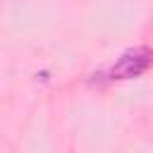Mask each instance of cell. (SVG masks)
<instances>
[{
    "instance_id": "obj_1",
    "label": "cell",
    "mask_w": 153,
    "mask_h": 153,
    "mask_svg": "<svg viewBox=\"0 0 153 153\" xmlns=\"http://www.w3.org/2000/svg\"><path fill=\"white\" fill-rule=\"evenodd\" d=\"M151 65V50L146 45H139V48H131L127 53H122V57L108 67L105 72H98L93 74V84H100V81H122V79H136L141 76Z\"/></svg>"
}]
</instances>
